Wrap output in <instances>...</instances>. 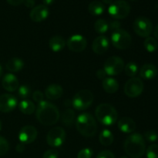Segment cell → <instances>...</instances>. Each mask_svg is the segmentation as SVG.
I'll return each mask as SVG.
<instances>
[{
  "instance_id": "cell-1",
  "label": "cell",
  "mask_w": 158,
  "mask_h": 158,
  "mask_svg": "<svg viewBox=\"0 0 158 158\" xmlns=\"http://www.w3.org/2000/svg\"><path fill=\"white\" fill-rule=\"evenodd\" d=\"M35 116L38 121L45 126H52L60 120L58 108L52 103L44 100L38 103Z\"/></svg>"
},
{
  "instance_id": "cell-2",
  "label": "cell",
  "mask_w": 158,
  "mask_h": 158,
  "mask_svg": "<svg viewBox=\"0 0 158 158\" xmlns=\"http://www.w3.org/2000/svg\"><path fill=\"white\" fill-rule=\"evenodd\" d=\"M124 151L131 158H140L146 151V144L143 136L137 133L131 134L124 142Z\"/></svg>"
},
{
  "instance_id": "cell-3",
  "label": "cell",
  "mask_w": 158,
  "mask_h": 158,
  "mask_svg": "<svg viewBox=\"0 0 158 158\" xmlns=\"http://www.w3.org/2000/svg\"><path fill=\"white\" fill-rule=\"evenodd\" d=\"M77 131L83 137H94L97 131V124L94 117L89 113L80 114L76 120Z\"/></svg>"
},
{
  "instance_id": "cell-4",
  "label": "cell",
  "mask_w": 158,
  "mask_h": 158,
  "mask_svg": "<svg viewBox=\"0 0 158 158\" xmlns=\"http://www.w3.org/2000/svg\"><path fill=\"white\" fill-rule=\"evenodd\" d=\"M95 115L97 120L106 126L114 124L118 118L117 110L109 103H101L97 106Z\"/></svg>"
},
{
  "instance_id": "cell-5",
  "label": "cell",
  "mask_w": 158,
  "mask_h": 158,
  "mask_svg": "<svg viewBox=\"0 0 158 158\" xmlns=\"http://www.w3.org/2000/svg\"><path fill=\"white\" fill-rule=\"evenodd\" d=\"M94 101V94L89 89H81L73 97L71 104L77 110H84L91 106Z\"/></svg>"
},
{
  "instance_id": "cell-6",
  "label": "cell",
  "mask_w": 158,
  "mask_h": 158,
  "mask_svg": "<svg viewBox=\"0 0 158 158\" xmlns=\"http://www.w3.org/2000/svg\"><path fill=\"white\" fill-rule=\"evenodd\" d=\"M108 12L116 19H123L131 12V6L125 0H117L110 5Z\"/></svg>"
},
{
  "instance_id": "cell-7",
  "label": "cell",
  "mask_w": 158,
  "mask_h": 158,
  "mask_svg": "<svg viewBox=\"0 0 158 158\" xmlns=\"http://www.w3.org/2000/svg\"><path fill=\"white\" fill-rule=\"evenodd\" d=\"M111 42L114 47L118 49H126L131 46L132 43L131 35L125 29H120L114 31L111 35Z\"/></svg>"
},
{
  "instance_id": "cell-8",
  "label": "cell",
  "mask_w": 158,
  "mask_h": 158,
  "mask_svg": "<svg viewBox=\"0 0 158 158\" xmlns=\"http://www.w3.org/2000/svg\"><path fill=\"white\" fill-rule=\"evenodd\" d=\"M133 28L137 35L142 38H148L153 31V24L151 20L144 16L137 17L134 22Z\"/></svg>"
},
{
  "instance_id": "cell-9",
  "label": "cell",
  "mask_w": 158,
  "mask_h": 158,
  "mask_svg": "<svg viewBox=\"0 0 158 158\" xmlns=\"http://www.w3.org/2000/svg\"><path fill=\"white\" fill-rule=\"evenodd\" d=\"M66 134L65 130L60 127H56L49 130L46 136V142L52 148H59L62 146L66 140Z\"/></svg>"
},
{
  "instance_id": "cell-10",
  "label": "cell",
  "mask_w": 158,
  "mask_h": 158,
  "mask_svg": "<svg viewBox=\"0 0 158 158\" xmlns=\"http://www.w3.org/2000/svg\"><path fill=\"white\" fill-rule=\"evenodd\" d=\"M124 69V62L123 59L118 56H111L105 61L103 69L106 75L117 76L121 73Z\"/></svg>"
},
{
  "instance_id": "cell-11",
  "label": "cell",
  "mask_w": 158,
  "mask_h": 158,
  "mask_svg": "<svg viewBox=\"0 0 158 158\" xmlns=\"http://www.w3.org/2000/svg\"><path fill=\"white\" fill-rule=\"evenodd\" d=\"M143 83L138 77H132L127 81L124 86V93L130 98L139 97L143 91Z\"/></svg>"
},
{
  "instance_id": "cell-12",
  "label": "cell",
  "mask_w": 158,
  "mask_h": 158,
  "mask_svg": "<svg viewBox=\"0 0 158 158\" xmlns=\"http://www.w3.org/2000/svg\"><path fill=\"white\" fill-rule=\"evenodd\" d=\"M68 49L75 52H80L84 50L87 46V42L85 37L81 35H73L68 39L66 42Z\"/></svg>"
},
{
  "instance_id": "cell-13",
  "label": "cell",
  "mask_w": 158,
  "mask_h": 158,
  "mask_svg": "<svg viewBox=\"0 0 158 158\" xmlns=\"http://www.w3.org/2000/svg\"><path fill=\"white\" fill-rule=\"evenodd\" d=\"M37 134L38 133L35 127L28 125L23 127L20 130L19 134V140L23 144H29L35 141L37 137Z\"/></svg>"
},
{
  "instance_id": "cell-14",
  "label": "cell",
  "mask_w": 158,
  "mask_h": 158,
  "mask_svg": "<svg viewBox=\"0 0 158 158\" xmlns=\"http://www.w3.org/2000/svg\"><path fill=\"white\" fill-rule=\"evenodd\" d=\"M17 99L10 94L0 95V112L9 113L17 106Z\"/></svg>"
},
{
  "instance_id": "cell-15",
  "label": "cell",
  "mask_w": 158,
  "mask_h": 158,
  "mask_svg": "<svg viewBox=\"0 0 158 158\" xmlns=\"http://www.w3.org/2000/svg\"><path fill=\"white\" fill-rule=\"evenodd\" d=\"M49 10L47 6L45 5H39L32 8L31 10L29 17L32 21L35 23H40L46 19L49 16Z\"/></svg>"
},
{
  "instance_id": "cell-16",
  "label": "cell",
  "mask_w": 158,
  "mask_h": 158,
  "mask_svg": "<svg viewBox=\"0 0 158 158\" xmlns=\"http://www.w3.org/2000/svg\"><path fill=\"white\" fill-rule=\"evenodd\" d=\"M110 46L109 40L105 35H100L94 40L92 49L97 55H102L108 50Z\"/></svg>"
},
{
  "instance_id": "cell-17",
  "label": "cell",
  "mask_w": 158,
  "mask_h": 158,
  "mask_svg": "<svg viewBox=\"0 0 158 158\" xmlns=\"http://www.w3.org/2000/svg\"><path fill=\"white\" fill-rule=\"evenodd\" d=\"M2 86L8 92H14L19 88V80L12 73H7L3 77Z\"/></svg>"
},
{
  "instance_id": "cell-18",
  "label": "cell",
  "mask_w": 158,
  "mask_h": 158,
  "mask_svg": "<svg viewBox=\"0 0 158 158\" xmlns=\"http://www.w3.org/2000/svg\"><path fill=\"white\" fill-rule=\"evenodd\" d=\"M63 94V89L58 84H50L46 88L45 96L47 99L56 100L60 99Z\"/></svg>"
},
{
  "instance_id": "cell-19",
  "label": "cell",
  "mask_w": 158,
  "mask_h": 158,
  "mask_svg": "<svg viewBox=\"0 0 158 158\" xmlns=\"http://www.w3.org/2000/svg\"><path fill=\"white\" fill-rule=\"evenodd\" d=\"M117 125L120 131L126 134L133 133L136 129V123L134 120L128 117H122L118 121Z\"/></svg>"
},
{
  "instance_id": "cell-20",
  "label": "cell",
  "mask_w": 158,
  "mask_h": 158,
  "mask_svg": "<svg viewBox=\"0 0 158 158\" xmlns=\"http://www.w3.org/2000/svg\"><path fill=\"white\" fill-rule=\"evenodd\" d=\"M157 68L151 63L143 65L140 69V76L143 80H152L154 77H157Z\"/></svg>"
},
{
  "instance_id": "cell-21",
  "label": "cell",
  "mask_w": 158,
  "mask_h": 158,
  "mask_svg": "<svg viewBox=\"0 0 158 158\" xmlns=\"http://www.w3.org/2000/svg\"><path fill=\"white\" fill-rule=\"evenodd\" d=\"M66 40L60 35L52 36L49 41V48L53 52H60L63 50L66 46Z\"/></svg>"
},
{
  "instance_id": "cell-22",
  "label": "cell",
  "mask_w": 158,
  "mask_h": 158,
  "mask_svg": "<svg viewBox=\"0 0 158 158\" xmlns=\"http://www.w3.org/2000/svg\"><path fill=\"white\" fill-rule=\"evenodd\" d=\"M24 67V62L19 58L14 57L8 60L6 64V69L11 73H16Z\"/></svg>"
},
{
  "instance_id": "cell-23",
  "label": "cell",
  "mask_w": 158,
  "mask_h": 158,
  "mask_svg": "<svg viewBox=\"0 0 158 158\" xmlns=\"http://www.w3.org/2000/svg\"><path fill=\"white\" fill-rule=\"evenodd\" d=\"M103 88L108 94H114L119 89V83L115 79L106 77L102 82Z\"/></svg>"
},
{
  "instance_id": "cell-24",
  "label": "cell",
  "mask_w": 158,
  "mask_h": 158,
  "mask_svg": "<svg viewBox=\"0 0 158 158\" xmlns=\"http://www.w3.org/2000/svg\"><path fill=\"white\" fill-rule=\"evenodd\" d=\"M19 109L20 112L23 113V114L30 115L35 112V106L33 102H32L31 100H23L19 104Z\"/></svg>"
},
{
  "instance_id": "cell-25",
  "label": "cell",
  "mask_w": 158,
  "mask_h": 158,
  "mask_svg": "<svg viewBox=\"0 0 158 158\" xmlns=\"http://www.w3.org/2000/svg\"><path fill=\"white\" fill-rule=\"evenodd\" d=\"M89 12L93 15H100L105 10V6L102 2L93 1L88 6Z\"/></svg>"
},
{
  "instance_id": "cell-26",
  "label": "cell",
  "mask_w": 158,
  "mask_h": 158,
  "mask_svg": "<svg viewBox=\"0 0 158 158\" xmlns=\"http://www.w3.org/2000/svg\"><path fill=\"white\" fill-rule=\"evenodd\" d=\"M99 140H100V143H101L103 146L108 147L110 145H111L114 142V134H112L110 131L107 129H104L103 131H102V132L100 133V137H99Z\"/></svg>"
},
{
  "instance_id": "cell-27",
  "label": "cell",
  "mask_w": 158,
  "mask_h": 158,
  "mask_svg": "<svg viewBox=\"0 0 158 158\" xmlns=\"http://www.w3.org/2000/svg\"><path fill=\"white\" fill-rule=\"evenodd\" d=\"M75 112L71 109H66L62 114V123L67 127H71L75 121Z\"/></svg>"
},
{
  "instance_id": "cell-28",
  "label": "cell",
  "mask_w": 158,
  "mask_h": 158,
  "mask_svg": "<svg viewBox=\"0 0 158 158\" xmlns=\"http://www.w3.org/2000/svg\"><path fill=\"white\" fill-rule=\"evenodd\" d=\"M143 46L146 50L149 52H154L158 49V43L155 38L154 37H148L144 40Z\"/></svg>"
},
{
  "instance_id": "cell-29",
  "label": "cell",
  "mask_w": 158,
  "mask_h": 158,
  "mask_svg": "<svg viewBox=\"0 0 158 158\" xmlns=\"http://www.w3.org/2000/svg\"><path fill=\"white\" fill-rule=\"evenodd\" d=\"M94 29H95L96 32H98V33H105L109 29L108 23L103 19H99L96 21L95 24H94Z\"/></svg>"
},
{
  "instance_id": "cell-30",
  "label": "cell",
  "mask_w": 158,
  "mask_h": 158,
  "mask_svg": "<svg viewBox=\"0 0 158 158\" xmlns=\"http://www.w3.org/2000/svg\"><path fill=\"white\" fill-rule=\"evenodd\" d=\"M124 71L127 76L132 78L138 73V66L134 62H130L124 66Z\"/></svg>"
},
{
  "instance_id": "cell-31",
  "label": "cell",
  "mask_w": 158,
  "mask_h": 158,
  "mask_svg": "<svg viewBox=\"0 0 158 158\" xmlns=\"http://www.w3.org/2000/svg\"><path fill=\"white\" fill-rule=\"evenodd\" d=\"M31 89L27 85H22L18 88V95L19 97L23 100H27L30 97Z\"/></svg>"
},
{
  "instance_id": "cell-32",
  "label": "cell",
  "mask_w": 158,
  "mask_h": 158,
  "mask_svg": "<svg viewBox=\"0 0 158 158\" xmlns=\"http://www.w3.org/2000/svg\"><path fill=\"white\" fill-rule=\"evenodd\" d=\"M147 157L158 158V144H151L147 149Z\"/></svg>"
},
{
  "instance_id": "cell-33",
  "label": "cell",
  "mask_w": 158,
  "mask_h": 158,
  "mask_svg": "<svg viewBox=\"0 0 158 158\" xmlns=\"http://www.w3.org/2000/svg\"><path fill=\"white\" fill-rule=\"evenodd\" d=\"M9 150V143L8 140L3 137L0 136V156L7 154Z\"/></svg>"
},
{
  "instance_id": "cell-34",
  "label": "cell",
  "mask_w": 158,
  "mask_h": 158,
  "mask_svg": "<svg viewBox=\"0 0 158 158\" xmlns=\"http://www.w3.org/2000/svg\"><path fill=\"white\" fill-rule=\"evenodd\" d=\"M144 137L148 142L154 143L158 140V134L154 131H148L144 133Z\"/></svg>"
},
{
  "instance_id": "cell-35",
  "label": "cell",
  "mask_w": 158,
  "mask_h": 158,
  "mask_svg": "<svg viewBox=\"0 0 158 158\" xmlns=\"http://www.w3.org/2000/svg\"><path fill=\"white\" fill-rule=\"evenodd\" d=\"M93 156V151L90 148H83L79 151L77 158H91Z\"/></svg>"
},
{
  "instance_id": "cell-36",
  "label": "cell",
  "mask_w": 158,
  "mask_h": 158,
  "mask_svg": "<svg viewBox=\"0 0 158 158\" xmlns=\"http://www.w3.org/2000/svg\"><path fill=\"white\" fill-rule=\"evenodd\" d=\"M59 152L56 150H48L43 154V158H58Z\"/></svg>"
},
{
  "instance_id": "cell-37",
  "label": "cell",
  "mask_w": 158,
  "mask_h": 158,
  "mask_svg": "<svg viewBox=\"0 0 158 158\" xmlns=\"http://www.w3.org/2000/svg\"><path fill=\"white\" fill-rule=\"evenodd\" d=\"M43 98H44V95H43V94L41 91L35 90V92H33V94H32V99H33L34 101H35L36 103H41L42 101H43Z\"/></svg>"
},
{
  "instance_id": "cell-38",
  "label": "cell",
  "mask_w": 158,
  "mask_h": 158,
  "mask_svg": "<svg viewBox=\"0 0 158 158\" xmlns=\"http://www.w3.org/2000/svg\"><path fill=\"white\" fill-rule=\"evenodd\" d=\"M97 158H115V156L113 154V152L105 150V151H102L101 152L99 153Z\"/></svg>"
},
{
  "instance_id": "cell-39",
  "label": "cell",
  "mask_w": 158,
  "mask_h": 158,
  "mask_svg": "<svg viewBox=\"0 0 158 158\" xmlns=\"http://www.w3.org/2000/svg\"><path fill=\"white\" fill-rule=\"evenodd\" d=\"M108 26H109V29L114 32V31L120 29V23L118 20H114V21L110 22V23H108Z\"/></svg>"
},
{
  "instance_id": "cell-40",
  "label": "cell",
  "mask_w": 158,
  "mask_h": 158,
  "mask_svg": "<svg viewBox=\"0 0 158 158\" xmlns=\"http://www.w3.org/2000/svg\"><path fill=\"white\" fill-rule=\"evenodd\" d=\"M97 78H99L100 80H104L105 78H106V72L104 71L103 69H98L97 71Z\"/></svg>"
},
{
  "instance_id": "cell-41",
  "label": "cell",
  "mask_w": 158,
  "mask_h": 158,
  "mask_svg": "<svg viewBox=\"0 0 158 158\" xmlns=\"http://www.w3.org/2000/svg\"><path fill=\"white\" fill-rule=\"evenodd\" d=\"M23 4L25 5L26 8H29V9H32V8L35 7V1L34 0H24Z\"/></svg>"
},
{
  "instance_id": "cell-42",
  "label": "cell",
  "mask_w": 158,
  "mask_h": 158,
  "mask_svg": "<svg viewBox=\"0 0 158 158\" xmlns=\"http://www.w3.org/2000/svg\"><path fill=\"white\" fill-rule=\"evenodd\" d=\"M6 1H7V2L9 3V5H11V6H17L21 5L22 3H23L24 0H6Z\"/></svg>"
},
{
  "instance_id": "cell-43",
  "label": "cell",
  "mask_w": 158,
  "mask_h": 158,
  "mask_svg": "<svg viewBox=\"0 0 158 158\" xmlns=\"http://www.w3.org/2000/svg\"><path fill=\"white\" fill-rule=\"evenodd\" d=\"M15 150H16L17 152H19V153L23 152V151H25L24 144H23V143H19V144H17Z\"/></svg>"
},
{
  "instance_id": "cell-44",
  "label": "cell",
  "mask_w": 158,
  "mask_h": 158,
  "mask_svg": "<svg viewBox=\"0 0 158 158\" xmlns=\"http://www.w3.org/2000/svg\"><path fill=\"white\" fill-rule=\"evenodd\" d=\"M43 5L47 6H50V5H52V3L55 2V0H43Z\"/></svg>"
},
{
  "instance_id": "cell-45",
  "label": "cell",
  "mask_w": 158,
  "mask_h": 158,
  "mask_svg": "<svg viewBox=\"0 0 158 158\" xmlns=\"http://www.w3.org/2000/svg\"><path fill=\"white\" fill-rule=\"evenodd\" d=\"M154 37H155L156 40H158V24L156 26L155 29H154Z\"/></svg>"
},
{
  "instance_id": "cell-46",
  "label": "cell",
  "mask_w": 158,
  "mask_h": 158,
  "mask_svg": "<svg viewBox=\"0 0 158 158\" xmlns=\"http://www.w3.org/2000/svg\"><path fill=\"white\" fill-rule=\"evenodd\" d=\"M102 2L105 3V4H109L110 5L113 2V0H101Z\"/></svg>"
},
{
  "instance_id": "cell-47",
  "label": "cell",
  "mask_w": 158,
  "mask_h": 158,
  "mask_svg": "<svg viewBox=\"0 0 158 158\" xmlns=\"http://www.w3.org/2000/svg\"><path fill=\"white\" fill-rule=\"evenodd\" d=\"M2 68L1 65H0V78L2 77Z\"/></svg>"
},
{
  "instance_id": "cell-48",
  "label": "cell",
  "mask_w": 158,
  "mask_h": 158,
  "mask_svg": "<svg viewBox=\"0 0 158 158\" xmlns=\"http://www.w3.org/2000/svg\"><path fill=\"white\" fill-rule=\"evenodd\" d=\"M1 129H2V121L0 120V131H1Z\"/></svg>"
},
{
  "instance_id": "cell-49",
  "label": "cell",
  "mask_w": 158,
  "mask_h": 158,
  "mask_svg": "<svg viewBox=\"0 0 158 158\" xmlns=\"http://www.w3.org/2000/svg\"><path fill=\"white\" fill-rule=\"evenodd\" d=\"M120 158H128V157H120Z\"/></svg>"
},
{
  "instance_id": "cell-50",
  "label": "cell",
  "mask_w": 158,
  "mask_h": 158,
  "mask_svg": "<svg viewBox=\"0 0 158 158\" xmlns=\"http://www.w3.org/2000/svg\"><path fill=\"white\" fill-rule=\"evenodd\" d=\"M132 1H135V0H132Z\"/></svg>"
}]
</instances>
